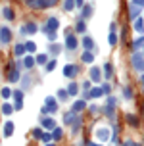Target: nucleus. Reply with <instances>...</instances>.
I'll list each match as a JSON object with an SVG mask.
<instances>
[{
	"label": "nucleus",
	"instance_id": "obj_39",
	"mask_svg": "<svg viewBox=\"0 0 144 146\" xmlns=\"http://www.w3.org/2000/svg\"><path fill=\"white\" fill-rule=\"evenodd\" d=\"M73 119H75V113H73V111H67V113L64 115V123L65 125H71Z\"/></svg>",
	"mask_w": 144,
	"mask_h": 146
},
{
	"label": "nucleus",
	"instance_id": "obj_33",
	"mask_svg": "<svg viewBox=\"0 0 144 146\" xmlns=\"http://www.w3.org/2000/svg\"><path fill=\"white\" fill-rule=\"evenodd\" d=\"M60 52H62V44H54V42H50V56H54V58H56Z\"/></svg>",
	"mask_w": 144,
	"mask_h": 146
},
{
	"label": "nucleus",
	"instance_id": "obj_11",
	"mask_svg": "<svg viewBox=\"0 0 144 146\" xmlns=\"http://www.w3.org/2000/svg\"><path fill=\"white\" fill-rule=\"evenodd\" d=\"M10 40H12V31H10V27H0V42L10 44Z\"/></svg>",
	"mask_w": 144,
	"mask_h": 146
},
{
	"label": "nucleus",
	"instance_id": "obj_3",
	"mask_svg": "<svg viewBox=\"0 0 144 146\" xmlns=\"http://www.w3.org/2000/svg\"><path fill=\"white\" fill-rule=\"evenodd\" d=\"M58 29H60V19H58V17H48L46 25H42V27H40V31H42V33H46V35L58 33Z\"/></svg>",
	"mask_w": 144,
	"mask_h": 146
},
{
	"label": "nucleus",
	"instance_id": "obj_12",
	"mask_svg": "<svg viewBox=\"0 0 144 146\" xmlns=\"http://www.w3.org/2000/svg\"><path fill=\"white\" fill-rule=\"evenodd\" d=\"M81 44H83V48L85 50H94V40H92V36L90 35H83V38H81Z\"/></svg>",
	"mask_w": 144,
	"mask_h": 146
},
{
	"label": "nucleus",
	"instance_id": "obj_55",
	"mask_svg": "<svg viewBox=\"0 0 144 146\" xmlns=\"http://www.w3.org/2000/svg\"><path fill=\"white\" fill-rule=\"evenodd\" d=\"M142 54H144V44H142Z\"/></svg>",
	"mask_w": 144,
	"mask_h": 146
},
{
	"label": "nucleus",
	"instance_id": "obj_23",
	"mask_svg": "<svg viewBox=\"0 0 144 146\" xmlns=\"http://www.w3.org/2000/svg\"><path fill=\"white\" fill-rule=\"evenodd\" d=\"M125 121L129 125H133V127H138V125H140V121H138V117L135 115V113H127V115H125Z\"/></svg>",
	"mask_w": 144,
	"mask_h": 146
},
{
	"label": "nucleus",
	"instance_id": "obj_36",
	"mask_svg": "<svg viewBox=\"0 0 144 146\" xmlns=\"http://www.w3.org/2000/svg\"><path fill=\"white\" fill-rule=\"evenodd\" d=\"M64 10L65 12H73L75 10V0H64Z\"/></svg>",
	"mask_w": 144,
	"mask_h": 146
},
{
	"label": "nucleus",
	"instance_id": "obj_34",
	"mask_svg": "<svg viewBox=\"0 0 144 146\" xmlns=\"http://www.w3.org/2000/svg\"><path fill=\"white\" fill-rule=\"evenodd\" d=\"M79 129H81V117L75 115V119L71 121V131L73 133H79Z\"/></svg>",
	"mask_w": 144,
	"mask_h": 146
},
{
	"label": "nucleus",
	"instance_id": "obj_52",
	"mask_svg": "<svg viewBox=\"0 0 144 146\" xmlns=\"http://www.w3.org/2000/svg\"><path fill=\"white\" fill-rule=\"evenodd\" d=\"M127 146H140L138 142H127Z\"/></svg>",
	"mask_w": 144,
	"mask_h": 146
},
{
	"label": "nucleus",
	"instance_id": "obj_9",
	"mask_svg": "<svg viewBox=\"0 0 144 146\" xmlns=\"http://www.w3.org/2000/svg\"><path fill=\"white\" fill-rule=\"evenodd\" d=\"M88 75H90V81H92V83H100L102 81V67L92 66L88 69Z\"/></svg>",
	"mask_w": 144,
	"mask_h": 146
},
{
	"label": "nucleus",
	"instance_id": "obj_26",
	"mask_svg": "<svg viewBox=\"0 0 144 146\" xmlns=\"http://www.w3.org/2000/svg\"><path fill=\"white\" fill-rule=\"evenodd\" d=\"M0 110H2V115H12V113L15 111V110H14V106H12L10 102H4Z\"/></svg>",
	"mask_w": 144,
	"mask_h": 146
},
{
	"label": "nucleus",
	"instance_id": "obj_32",
	"mask_svg": "<svg viewBox=\"0 0 144 146\" xmlns=\"http://www.w3.org/2000/svg\"><path fill=\"white\" fill-rule=\"evenodd\" d=\"M46 62H48V54H36L35 64H38V66H46Z\"/></svg>",
	"mask_w": 144,
	"mask_h": 146
},
{
	"label": "nucleus",
	"instance_id": "obj_48",
	"mask_svg": "<svg viewBox=\"0 0 144 146\" xmlns=\"http://www.w3.org/2000/svg\"><path fill=\"white\" fill-rule=\"evenodd\" d=\"M131 4H135V6H140V8H144V0H133Z\"/></svg>",
	"mask_w": 144,
	"mask_h": 146
},
{
	"label": "nucleus",
	"instance_id": "obj_15",
	"mask_svg": "<svg viewBox=\"0 0 144 146\" xmlns=\"http://www.w3.org/2000/svg\"><path fill=\"white\" fill-rule=\"evenodd\" d=\"M40 127H42V129H48V131H52V129L56 127L54 117H42V119H40Z\"/></svg>",
	"mask_w": 144,
	"mask_h": 146
},
{
	"label": "nucleus",
	"instance_id": "obj_49",
	"mask_svg": "<svg viewBox=\"0 0 144 146\" xmlns=\"http://www.w3.org/2000/svg\"><path fill=\"white\" fill-rule=\"evenodd\" d=\"M23 108V102H14V110H21Z\"/></svg>",
	"mask_w": 144,
	"mask_h": 146
},
{
	"label": "nucleus",
	"instance_id": "obj_43",
	"mask_svg": "<svg viewBox=\"0 0 144 146\" xmlns=\"http://www.w3.org/2000/svg\"><path fill=\"white\" fill-rule=\"evenodd\" d=\"M106 106H111V108H115V106H117V98H115V96H108Z\"/></svg>",
	"mask_w": 144,
	"mask_h": 146
},
{
	"label": "nucleus",
	"instance_id": "obj_20",
	"mask_svg": "<svg viewBox=\"0 0 144 146\" xmlns=\"http://www.w3.org/2000/svg\"><path fill=\"white\" fill-rule=\"evenodd\" d=\"M85 108H86V100H77V102L71 106V111L73 113H79V111H83Z\"/></svg>",
	"mask_w": 144,
	"mask_h": 146
},
{
	"label": "nucleus",
	"instance_id": "obj_13",
	"mask_svg": "<svg viewBox=\"0 0 144 146\" xmlns=\"http://www.w3.org/2000/svg\"><path fill=\"white\" fill-rule=\"evenodd\" d=\"M102 94H104V92H102L100 87H92L88 92H86V100H96V98H100Z\"/></svg>",
	"mask_w": 144,
	"mask_h": 146
},
{
	"label": "nucleus",
	"instance_id": "obj_45",
	"mask_svg": "<svg viewBox=\"0 0 144 146\" xmlns=\"http://www.w3.org/2000/svg\"><path fill=\"white\" fill-rule=\"evenodd\" d=\"M102 92H104V94H109V92H111V85H109V83H102Z\"/></svg>",
	"mask_w": 144,
	"mask_h": 146
},
{
	"label": "nucleus",
	"instance_id": "obj_38",
	"mask_svg": "<svg viewBox=\"0 0 144 146\" xmlns=\"http://www.w3.org/2000/svg\"><path fill=\"white\" fill-rule=\"evenodd\" d=\"M123 96H125V100H133V88L123 87Z\"/></svg>",
	"mask_w": 144,
	"mask_h": 146
},
{
	"label": "nucleus",
	"instance_id": "obj_2",
	"mask_svg": "<svg viewBox=\"0 0 144 146\" xmlns=\"http://www.w3.org/2000/svg\"><path fill=\"white\" fill-rule=\"evenodd\" d=\"M27 4L33 10H48L56 4V0H27Z\"/></svg>",
	"mask_w": 144,
	"mask_h": 146
},
{
	"label": "nucleus",
	"instance_id": "obj_7",
	"mask_svg": "<svg viewBox=\"0 0 144 146\" xmlns=\"http://www.w3.org/2000/svg\"><path fill=\"white\" fill-rule=\"evenodd\" d=\"M38 31V25L35 21H27L25 25H21V35H35Z\"/></svg>",
	"mask_w": 144,
	"mask_h": 146
},
{
	"label": "nucleus",
	"instance_id": "obj_53",
	"mask_svg": "<svg viewBox=\"0 0 144 146\" xmlns=\"http://www.w3.org/2000/svg\"><path fill=\"white\" fill-rule=\"evenodd\" d=\"M140 83H142V87H144V73H140Z\"/></svg>",
	"mask_w": 144,
	"mask_h": 146
},
{
	"label": "nucleus",
	"instance_id": "obj_5",
	"mask_svg": "<svg viewBox=\"0 0 144 146\" xmlns=\"http://www.w3.org/2000/svg\"><path fill=\"white\" fill-rule=\"evenodd\" d=\"M44 108L48 110V113H56L58 111V102L54 96H46L44 98Z\"/></svg>",
	"mask_w": 144,
	"mask_h": 146
},
{
	"label": "nucleus",
	"instance_id": "obj_22",
	"mask_svg": "<svg viewBox=\"0 0 144 146\" xmlns=\"http://www.w3.org/2000/svg\"><path fill=\"white\" fill-rule=\"evenodd\" d=\"M2 14H4V17H6V21H14L15 19V12H14V8H4L2 10Z\"/></svg>",
	"mask_w": 144,
	"mask_h": 146
},
{
	"label": "nucleus",
	"instance_id": "obj_14",
	"mask_svg": "<svg viewBox=\"0 0 144 146\" xmlns=\"http://www.w3.org/2000/svg\"><path fill=\"white\" fill-rule=\"evenodd\" d=\"M140 12H142V8H140V6L131 4V6H129V19H131V21H135L137 17H140Z\"/></svg>",
	"mask_w": 144,
	"mask_h": 146
},
{
	"label": "nucleus",
	"instance_id": "obj_25",
	"mask_svg": "<svg viewBox=\"0 0 144 146\" xmlns=\"http://www.w3.org/2000/svg\"><path fill=\"white\" fill-rule=\"evenodd\" d=\"M65 90H67V94H69V96H75L77 92H79V85H77L75 81H71V83L67 85V88H65Z\"/></svg>",
	"mask_w": 144,
	"mask_h": 146
},
{
	"label": "nucleus",
	"instance_id": "obj_40",
	"mask_svg": "<svg viewBox=\"0 0 144 146\" xmlns=\"http://www.w3.org/2000/svg\"><path fill=\"white\" fill-rule=\"evenodd\" d=\"M12 96H14L15 102H23V90H14V92H12Z\"/></svg>",
	"mask_w": 144,
	"mask_h": 146
},
{
	"label": "nucleus",
	"instance_id": "obj_51",
	"mask_svg": "<svg viewBox=\"0 0 144 146\" xmlns=\"http://www.w3.org/2000/svg\"><path fill=\"white\" fill-rule=\"evenodd\" d=\"M40 113H42V115H48V110H46V108L42 106V108H40Z\"/></svg>",
	"mask_w": 144,
	"mask_h": 146
},
{
	"label": "nucleus",
	"instance_id": "obj_6",
	"mask_svg": "<svg viewBox=\"0 0 144 146\" xmlns=\"http://www.w3.org/2000/svg\"><path fill=\"white\" fill-rule=\"evenodd\" d=\"M94 137H96V140H100V142H106V140H109V129L108 127H98L96 133H94Z\"/></svg>",
	"mask_w": 144,
	"mask_h": 146
},
{
	"label": "nucleus",
	"instance_id": "obj_41",
	"mask_svg": "<svg viewBox=\"0 0 144 146\" xmlns=\"http://www.w3.org/2000/svg\"><path fill=\"white\" fill-rule=\"evenodd\" d=\"M54 67H56V58L48 60V62H46V66H44V69H46V71H54Z\"/></svg>",
	"mask_w": 144,
	"mask_h": 146
},
{
	"label": "nucleus",
	"instance_id": "obj_46",
	"mask_svg": "<svg viewBox=\"0 0 144 146\" xmlns=\"http://www.w3.org/2000/svg\"><path fill=\"white\" fill-rule=\"evenodd\" d=\"M40 140H42L44 144H48V142L52 140V135H50V133H42V137H40Z\"/></svg>",
	"mask_w": 144,
	"mask_h": 146
},
{
	"label": "nucleus",
	"instance_id": "obj_54",
	"mask_svg": "<svg viewBox=\"0 0 144 146\" xmlns=\"http://www.w3.org/2000/svg\"><path fill=\"white\" fill-rule=\"evenodd\" d=\"M44 146H56V144H52V142H48V144H44Z\"/></svg>",
	"mask_w": 144,
	"mask_h": 146
},
{
	"label": "nucleus",
	"instance_id": "obj_17",
	"mask_svg": "<svg viewBox=\"0 0 144 146\" xmlns=\"http://www.w3.org/2000/svg\"><path fill=\"white\" fill-rule=\"evenodd\" d=\"M14 123H12V121H6V123H4V127H2V135H4V137H12V135H14Z\"/></svg>",
	"mask_w": 144,
	"mask_h": 146
},
{
	"label": "nucleus",
	"instance_id": "obj_8",
	"mask_svg": "<svg viewBox=\"0 0 144 146\" xmlns=\"http://www.w3.org/2000/svg\"><path fill=\"white\" fill-rule=\"evenodd\" d=\"M10 71H8V81H10V83H17V81H19V77H21V75H19V67H14V64H10Z\"/></svg>",
	"mask_w": 144,
	"mask_h": 146
},
{
	"label": "nucleus",
	"instance_id": "obj_28",
	"mask_svg": "<svg viewBox=\"0 0 144 146\" xmlns=\"http://www.w3.org/2000/svg\"><path fill=\"white\" fill-rule=\"evenodd\" d=\"M102 71H104V75H106V79H109V77L113 75V66H111L109 62H106V64L102 66Z\"/></svg>",
	"mask_w": 144,
	"mask_h": 146
},
{
	"label": "nucleus",
	"instance_id": "obj_24",
	"mask_svg": "<svg viewBox=\"0 0 144 146\" xmlns=\"http://www.w3.org/2000/svg\"><path fill=\"white\" fill-rule=\"evenodd\" d=\"M75 31L81 33V35H85V33H86V21H85V19H77V23H75Z\"/></svg>",
	"mask_w": 144,
	"mask_h": 146
},
{
	"label": "nucleus",
	"instance_id": "obj_16",
	"mask_svg": "<svg viewBox=\"0 0 144 146\" xmlns=\"http://www.w3.org/2000/svg\"><path fill=\"white\" fill-rule=\"evenodd\" d=\"M92 14H94L92 6H90V4H85V6H83V10H81V19H90V17H92Z\"/></svg>",
	"mask_w": 144,
	"mask_h": 146
},
{
	"label": "nucleus",
	"instance_id": "obj_27",
	"mask_svg": "<svg viewBox=\"0 0 144 146\" xmlns=\"http://www.w3.org/2000/svg\"><path fill=\"white\" fill-rule=\"evenodd\" d=\"M62 137H64V129L62 127H54L52 129V140H62Z\"/></svg>",
	"mask_w": 144,
	"mask_h": 146
},
{
	"label": "nucleus",
	"instance_id": "obj_21",
	"mask_svg": "<svg viewBox=\"0 0 144 146\" xmlns=\"http://www.w3.org/2000/svg\"><path fill=\"white\" fill-rule=\"evenodd\" d=\"M23 67H25V69H33V67H35V58H33L31 54H25V58H23Z\"/></svg>",
	"mask_w": 144,
	"mask_h": 146
},
{
	"label": "nucleus",
	"instance_id": "obj_42",
	"mask_svg": "<svg viewBox=\"0 0 144 146\" xmlns=\"http://www.w3.org/2000/svg\"><path fill=\"white\" fill-rule=\"evenodd\" d=\"M67 98H69V94H67V90H65V88L58 90V100H67Z\"/></svg>",
	"mask_w": 144,
	"mask_h": 146
},
{
	"label": "nucleus",
	"instance_id": "obj_47",
	"mask_svg": "<svg viewBox=\"0 0 144 146\" xmlns=\"http://www.w3.org/2000/svg\"><path fill=\"white\" fill-rule=\"evenodd\" d=\"M90 88H92V81H85V83H83V90H85V92H88Z\"/></svg>",
	"mask_w": 144,
	"mask_h": 146
},
{
	"label": "nucleus",
	"instance_id": "obj_29",
	"mask_svg": "<svg viewBox=\"0 0 144 146\" xmlns=\"http://www.w3.org/2000/svg\"><path fill=\"white\" fill-rule=\"evenodd\" d=\"M81 60H83L85 64H92V62H94V54L90 50H85L83 54H81Z\"/></svg>",
	"mask_w": 144,
	"mask_h": 146
},
{
	"label": "nucleus",
	"instance_id": "obj_56",
	"mask_svg": "<svg viewBox=\"0 0 144 146\" xmlns=\"http://www.w3.org/2000/svg\"><path fill=\"white\" fill-rule=\"evenodd\" d=\"M125 146H127V142H125Z\"/></svg>",
	"mask_w": 144,
	"mask_h": 146
},
{
	"label": "nucleus",
	"instance_id": "obj_30",
	"mask_svg": "<svg viewBox=\"0 0 144 146\" xmlns=\"http://www.w3.org/2000/svg\"><path fill=\"white\" fill-rule=\"evenodd\" d=\"M142 44H144V35H140L138 38H135V40L131 42V48H133V50H138V48H142Z\"/></svg>",
	"mask_w": 144,
	"mask_h": 146
},
{
	"label": "nucleus",
	"instance_id": "obj_10",
	"mask_svg": "<svg viewBox=\"0 0 144 146\" xmlns=\"http://www.w3.org/2000/svg\"><path fill=\"white\" fill-rule=\"evenodd\" d=\"M77 73H79V67L75 66V64H67L64 67V77H67V79H73Z\"/></svg>",
	"mask_w": 144,
	"mask_h": 146
},
{
	"label": "nucleus",
	"instance_id": "obj_44",
	"mask_svg": "<svg viewBox=\"0 0 144 146\" xmlns=\"http://www.w3.org/2000/svg\"><path fill=\"white\" fill-rule=\"evenodd\" d=\"M42 129H40V127H36V129H33V133H31V135H33V139H40V137H42Z\"/></svg>",
	"mask_w": 144,
	"mask_h": 146
},
{
	"label": "nucleus",
	"instance_id": "obj_4",
	"mask_svg": "<svg viewBox=\"0 0 144 146\" xmlns=\"http://www.w3.org/2000/svg\"><path fill=\"white\" fill-rule=\"evenodd\" d=\"M64 46H65V50H69V52H73L77 46H79V38L73 35V33H69V35L65 36V42H64Z\"/></svg>",
	"mask_w": 144,
	"mask_h": 146
},
{
	"label": "nucleus",
	"instance_id": "obj_37",
	"mask_svg": "<svg viewBox=\"0 0 144 146\" xmlns=\"http://www.w3.org/2000/svg\"><path fill=\"white\" fill-rule=\"evenodd\" d=\"M108 42H109V46H115V44H117V35H115V31H109Z\"/></svg>",
	"mask_w": 144,
	"mask_h": 146
},
{
	"label": "nucleus",
	"instance_id": "obj_18",
	"mask_svg": "<svg viewBox=\"0 0 144 146\" xmlns=\"http://www.w3.org/2000/svg\"><path fill=\"white\" fill-rule=\"evenodd\" d=\"M14 56L15 58H23V56H25V44L23 42H17L14 46Z\"/></svg>",
	"mask_w": 144,
	"mask_h": 146
},
{
	"label": "nucleus",
	"instance_id": "obj_1",
	"mask_svg": "<svg viewBox=\"0 0 144 146\" xmlns=\"http://www.w3.org/2000/svg\"><path fill=\"white\" fill-rule=\"evenodd\" d=\"M131 64H133V69L138 73H144V54L140 50H135L131 54Z\"/></svg>",
	"mask_w": 144,
	"mask_h": 146
},
{
	"label": "nucleus",
	"instance_id": "obj_19",
	"mask_svg": "<svg viewBox=\"0 0 144 146\" xmlns=\"http://www.w3.org/2000/svg\"><path fill=\"white\" fill-rule=\"evenodd\" d=\"M133 29L137 31V33H140V35L144 33V19L142 17H137V19L133 21Z\"/></svg>",
	"mask_w": 144,
	"mask_h": 146
},
{
	"label": "nucleus",
	"instance_id": "obj_35",
	"mask_svg": "<svg viewBox=\"0 0 144 146\" xmlns=\"http://www.w3.org/2000/svg\"><path fill=\"white\" fill-rule=\"evenodd\" d=\"M12 92H14V90H12L10 87H4L2 90H0V96H2V100H10V96H12Z\"/></svg>",
	"mask_w": 144,
	"mask_h": 146
},
{
	"label": "nucleus",
	"instance_id": "obj_50",
	"mask_svg": "<svg viewBox=\"0 0 144 146\" xmlns=\"http://www.w3.org/2000/svg\"><path fill=\"white\" fill-rule=\"evenodd\" d=\"M75 6H79V8H83V6H85V0H75Z\"/></svg>",
	"mask_w": 144,
	"mask_h": 146
},
{
	"label": "nucleus",
	"instance_id": "obj_31",
	"mask_svg": "<svg viewBox=\"0 0 144 146\" xmlns=\"http://www.w3.org/2000/svg\"><path fill=\"white\" fill-rule=\"evenodd\" d=\"M23 44H25V54H35L36 52V44L33 40H27V42H23Z\"/></svg>",
	"mask_w": 144,
	"mask_h": 146
}]
</instances>
